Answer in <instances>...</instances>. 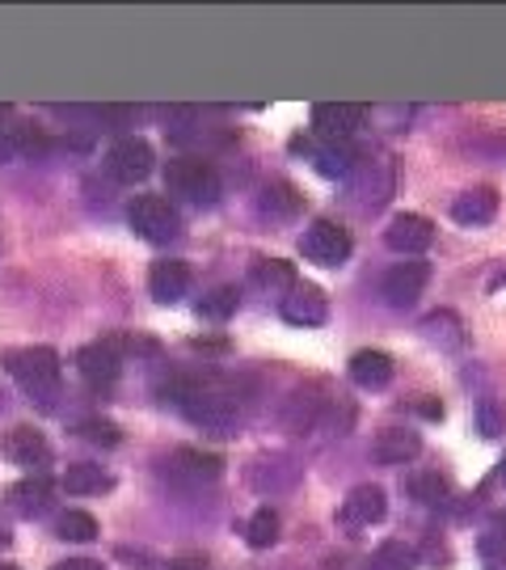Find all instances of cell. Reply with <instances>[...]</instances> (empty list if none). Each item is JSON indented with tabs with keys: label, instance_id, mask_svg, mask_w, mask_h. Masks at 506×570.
Wrapping results in <instances>:
<instances>
[{
	"label": "cell",
	"instance_id": "e575fe53",
	"mask_svg": "<svg viewBox=\"0 0 506 570\" xmlns=\"http://www.w3.org/2000/svg\"><path fill=\"white\" fill-rule=\"evenodd\" d=\"M51 570H106V567L93 562V558H68V562H56Z\"/></svg>",
	"mask_w": 506,
	"mask_h": 570
},
{
	"label": "cell",
	"instance_id": "d590c367",
	"mask_svg": "<svg viewBox=\"0 0 506 570\" xmlns=\"http://www.w3.org/2000/svg\"><path fill=\"white\" fill-rule=\"evenodd\" d=\"M152 570H202V562L199 558H173V562H161V567Z\"/></svg>",
	"mask_w": 506,
	"mask_h": 570
},
{
	"label": "cell",
	"instance_id": "b9f144b4",
	"mask_svg": "<svg viewBox=\"0 0 506 570\" xmlns=\"http://www.w3.org/2000/svg\"><path fill=\"white\" fill-rule=\"evenodd\" d=\"M0 410H4V389H0Z\"/></svg>",
	"mask_w": 506,
	"mask_h": 570
},
{
	"label": "cell",
	"instance_id": "d6986e66",
	"mask_svg": "<svg viewBox=\"0 0 506 570\" xmlns=\"http://www.w3.org/2000/svg\"><path fill=\"white\" fill-rule=\"evenodd\" d=\"M346 372L359 389H385L393 381V355H385V351H355Z\"/></svg>",
	"mask_w": 506,
	"mask_h": 570
},
{
	"label": "cell",
	"instance_id": "60d3db41",
	"mask_svg": "<svg viewBox=\"0 0 506 570\" xmlns=\"http://www.w3.org/2000/svg\"><path fill=\"white\" fill-rule=\"evenodd\" d=\"M0 570H18V567H9V562H0Z\"/></svg>",
	"mask_w": 506,
	"mask_h": 570
},
{
	"label": "cell",
	"instance_id": "f546056e",
	"mask_svg": "<svg viewBox=\"0 0 506 570\" xmlns=\"http://www.w3.org/2000/svg\"><path fill=\"white\" fill-rule=\"evenodd\" d=\"M423 334L426 338H435V343H444V346H456L465 334H460V322H456V313H430L423 322Z\"/></svg>",
	"mask_w": 506,
	"mask_h": 570
},
{
	"label": "cell",
	"instance_id": "f35d334b",
	"mask_svg": "<svg viewBox=\"0 0 506 570\" xmlns=\"http://www.w3.org/2000/svg\"><path fill=\"white\" fill-rule=\"evenodd\" d=\"M503 284H506V266L498 271V275H494V279H489V287H503Z\"/></svg>",
	"mask_w": 506,
	"mask_h": 570
},
{
	"label": "cell",
	"instance_id": "d6a6232c",
	"mask_svg": "<svg viewBox=\"0 0 506 570\" xmlns=\"http://www.w3.org/2000/svg\"><path fill=\"white\" fill-rule=\"evenodd\" d=\"M81 435L89 440V444H101V449H115L122 435L119 428L110 423V419H89V423H81Z\"/></svg>",
	"mask_w": 506,
	"mask_h": 570
},
{
	"label": "cell",
	"instance_id": "7bdbcfd3",
	"mask_svg": "<svg viewBox=\"0 0 506 570\" xmlns=\"http://www.w3.org/2000/svg\"><path fill=\"white\" fill-rule=\"evenodd\" d=\"M494 570H506V562H498V567H494Z\"/></svg>",
	"mask_w": 506,
	"mask_h": 570
},
{
	"label": "cell",
	"instance_id": "277c9868",
	"mask_svg": "<svg viewBox=\"0 0 506 570\" xmlns=\"http://www.w3.org/2000/svg\"><path fill=\"white\" fill-rule=\"evenodd\" d=\"M127 220H131V228L140 233L143 242H152V245L173 242V237L182 233L178 207L169 204V199H161V195H136L131 207H127Z\"/></svg>",
	"mask_w": 506,
	"mask_h": 570
},
{
	"label": "cell",
	"instance_id": "30bf717a",
	"mask_svg": "<svg viewBox=\"0 0 506 570\" xmlns=\"http://www.w3.org/2000/svg\"><path fill=\"white\" fill-rule=\"evenodd\" d=\"M435 242V225L418 216V212H401V216H393V225L385 228V245L388 249H397L405 258H418L423 249H430Z\"/></svg>",
	"mask_w": 506,
	"mask_h": 570
},
{
	"label": "cell",
	"instance_id": "ffe728a7",
	"mask_svg": "<svg viewBox=\"0 0 506 570\" xmlns=\"http://www.w3.org/2000/svg\"><path fill=\"white\" fill-rule=\"evenodd\" d=\"M296 478H300V465L291 456H258L249 469V482L258 490H287L296 487Z\"/></svg>",
	"mask_w": 506,
	"mask_h": 570
},
{
	"label": "cell",
	"instance_id": "1f68e13d",
	"mask_svg": "<svg viewBox=\"0 0 506 570\" xmlns=\"http://www.w3.org/2000/svg\"><path fill=\"white\" fill-rule=\"evenodd\" d=\"M477 550H482V558L486 562H506V524H489L486 532H482V541H477Z\"/></svg>",
	"mask_w": 506,
	"mask_h": 570
},
{
	"label": "cell",
	"instance_id": "74e56055",
	"mask_svg": "<svg viewBox=\"0 0 506 570\" xmlns=\"http://www.w3.org/2000/svg\"><path fill=\"white\" fill-rule=\"evenodd\" d=\"M9 537H13V532H9V520L0 515V546H9Z\"/></svg>",
	"mask_w": 506,
	"mask_h": 570
},
{
	"label": "cell",
	"instance_id": "ac0fdd59",
	"mask_svg": "<svg viewBox=\"0 0 506 570\" xmlns=\"http://www.w3.org/2000/svg\"><path fill=\"white\" fill-rule=\"evenodd\" d=\"M51 503H56V490H51L47 478H21V482L9 487V508L18 511V515H26V520L47 515Z\"/></svg>",
	"mask_w": 506,
	"mask_h": 570
},
{
	"label": "cell",
	"instance_id": "83f0119b",
	"mask_svg": "<svg viewBox=\"0 0 506 570\" xmlns=\"http://www.w3.org/2000/svg\"><path fill=\"white\" fill-rule=\"evenodd\" d=\"M237 305H241V292L237 287H216V292H207L199 301V313L211 317V322H228L237 313Z\"/></svg>",
	"mask_w": 506,
	"mask_h": 570
},
{
	"label": "cell",
	"instance_id": "ba28073f",
	"mask_svg": "<svg viewBox=\"0 0 506 570\" xmlns=\"http://www.w3.org/2000/svg\"><path fill=\"white\" fill-rule=\"evenodd\" d=\"M0 449H4V456L13 461V465H21L30 478H42L47 473V465H51V444H47V435L34 428H13L4 431V440H0Z\"/></svg>",
	"mask_w": 506,
	"mask_h": 570
},
{
	"label": "cell",
	"instance_id": "5bb4252c",
	"mask_svg": "<svg viewBox=\"0 0 506 570\" xmlns=\"http://www.w3.org/2000/svg\"><path fill=\"white\" fill-rule=\"evenodd\" d=\"M148 292H152V301H161V305H178L186 292H190V266L178 263V258L152 263V271H148Z\"/></svg>",
	"mask_w": 506,
	"mask_h": 570
},
{
	"label": "cell",
	"instance_id": "cb8c5ba5",
	"mask_svg": "<svg viewBox=\"0 0 506 570\" xmlns=\"http://www.w3.org/2000/svg\"><path fill=\"white\" fill-rule=\"evenodd\" d=\"M63 490L68 494H101V490H110V473L101 465H68Z\"/></svg>",
	"mask_w": 506,
	"mask_h": 570
},
{
	"label": "cell",
	"instance_id": "484cf974",
	"mask_svg": "<svg viewBox=\"0 0 506 570\" xmlns=\"http://www.w3.org/2000/svg\"><path fill=\"white\" fill-rule=\"evenodd\" d=\"M254 279H258L262 287H270V292H284V296L300 284L296 271H291V263H284V258H262V263L254 266Z\"/></svg>",
	"mask_w": 506,
	"mask_h": 570
},
{
	"label": "cell",
	"instance_id": "836d02e7",
	"mask_svg": "<svg viewBox=\"0 0 506 570\" xmlns=\"http://www.w3.org/2000/svg\"><path fill=\"white\" fill-rule=\"evenodd\" d=\"M18 127H0V165L18 161Z\"/></svg>",
	"mask_w": 506,
	"mask_h": 570
},
{
	"label": "cell",
	"instance_id": "4fadbf2b",
	"mask_svg": "<svg viewBox=\"0 0 506 570\" xmlns=\"http://www.w3.org/2000/svg\"><path fill=\"white\" fill-rule=\"evenodd\" d=\"M279 313H284V322L308 330L321 326L325 317H329V305H325V296L312 284H296L287 296H279Z\"/></svg>",
	"mask_w": 506,
	"mask_h": 570
},
{
	"label": "cell",
	"instance_id": "3957f363",
	"mask_svg": "<svg viewBox=\"0 0 506 570\" xmlns=\"http://www.w3.org/2000/svg\"><path fill=\"white\" fill-rule=\"evenodd\" d=\"M165 186H169V195H178L195 207H216L224 190L216 165L202 161V157H178V161L165 165Z\"/></svg>",
	"mask_w": 506,
	"mask_h": 570
},
{
	"label": "cell",
	"instance_id": "9a60e30c",
	"mask_svg": "<svg viewBox=\"0 0 506 570\" xmlns=\"http://www.w3.org/2000/svg\"><path fill=\"white\" fill-rule=\"evenodd\" d=\"M498 216V190L494 186H473L465 195H456L452 204V220L465 228H482Z\"/></svg>",
	"mask_w": 506,
	"mask_h": 570
},
{
	"label": "cell",
	"instance_id": "ab89813d",
	"mask_svg": "<svg viewBox=\"0 0 506 570\" xmlns=\"http://www.w3.org/2000/svg\"><path fill=\"white\" fill-rule=\"evenodd\" d=\"M498 473H503V482H506V456H503V465H498Z\"/></svg>",
	"mask_w": 506,
	"mask_h": 570
},
{
	"label": "cell",
	"instance_id": "8d00e7d4",
	"mask_svg": "<svg viewBox=\"0 0 506 570\" xmlns=\"http://www.w3.org/2000/svg\"><path fill=\"white\" fill-rule=\"evenodd\" d=\"M418 414H423V419H444V402H418Z\"/></svg>",
	"mask_w": 506,
	"mask_h": 570
},
{
	"label": "cell",
	"instance_id": "52a82bcc",
	"mask_svg": "<svg viewBox=\"0 0 506 570\" xmlns=\"http://www.w3.org/2000/svg\"><path fill=\"white\" fill-rule=\"evenodd\" d=\"M152 161H157V157H152V144L140 140V136H122V140L106 153V174L122 186H136L152 174Z\"/></svg>",
	"mask_w": 506,
	"mask_h": 570
},
{
	"label": "cell",
	"instance_id": "e0dca14e",
	"mask_svg": "<svg viewBox=\"0 0 506 570\" xmlns=\"http://www.w3.org/2000/svg\"><path fill=\"white\" fill-rule=\"evenodd\" d=\"M388 511V499L380 487H355L343 499V520L355 524V529H367V524H380Z\"/></svg>",
	"mask_w": 506,
	"mask_h": 570
},
{
	"label": "cell",
	"instance_id": "2e32d148",
	"mask_svg": "<svg viewBox=\"0 0 506 570\" xmlns=\"http://www.w3.org/2000/svg\"><path fill=\"white\" fill-rule=\"evenodd\" d=\"M418 452H423V435L409 428H385L371 440V456H376L380 465H405V461H414Z\"/></svg>",
	"mask_w": 506,
	"mask_h": 570
},
{
	"label": "cell",
	"instance_id": "7402d4cb",
	"mask_svg": "<svg viewBox=\"0 0 506 570\" xmlns=\"http://www.w3.org/2000/svg\"><path fill=\"white\" fill-rule=\"evenodd\" d=\"M258 207H262V216H270V220H291L304 207V195L291 183H270L258 195Z\"/></svg>",
	"mask_w": 506,
	"mask_h": 570
},
{
	"label": "cell",
	"instance_id": "5b68a950",
	"mask_svg": "<svg viewBox=\"0 0 506 570\" xmlns=\"http://www.w3.org/2000/svg\"><path fill=\"white\" fill-rule=\"evenodd\" d=\"M300 254L317 266H343L350 258V233L338 220H312L300 237Z\"/></svg>",
	"mask_w": 506,
	"mask_h": 570
},
{
	"label": "cell",
	"instance_id": "d4e9b609",
	"mask_svg": "<svg viewBox=\"0 0 506 570\" xmlns=\"http://www.w3.org/2000/svg\"><path fill=\"white\" fill-rule=\"evenodd\" d=\"M245 541L254 546V550H270L275 541H279V511L275 508H258L249 515V524H245Z\"/></svg>",
	"mask_w": 506,
	"mask_h": 570
},
{
	"label": "cell",
	"instance_id": "44dd1931",
	"mask_svg": "<svg viewBox=\"0 0 506 570\" xmlns=\"http://www.w3.org/2000/svg\"><path fill=\"white\" fill-rule=\"evenodd\" d=\"M405 490H409V499L423 503V508H447V503H452V487H447V478L439 469H418V473H409V478H405Z\"/></svg>",
	"mask_w": 506,
	"mask_h": 570
},
{
	"label": "cell",
	"instance_id": "9c48e42d",
	"mask_svg": "<svg viewBox=\"0 0 506 570\" xmlns=\"http://www.w3.org/2000/svg\"><path fill=\"white\" fill-rule=\"evenodd\" d=\"M77 372H81L85 381L93 389L101 385H115L122 372V351L115 338H106V343H89L77 351Z\"/></svg>",
	"mask_w": 506,
	"mask_h": 570
},
{
	"label": "cell",
	"instance_id": "8992f818",
	"mask_svg": "<svg viewBox=\"0 0 506 570\" xmlns=\"http://www.w3.org/2000/svg\"><path fill=\"white\" fill-rule=\"evenodd\" d=\"M426 279H430V266H426L423 258L397 263V266H388V271H385V279H380V296H385L388 308L405 313V308L418 305V296H423Z\"/></svg>",
	"mask_w": 506,
	"mask_h": 570
},
{
	"label": "cell",
	"instance_id": "f1b7e54d",
	"mask_svg": "<svg viewBox=\"0 0 506 570\" xmlns=\"http://www.w3.org/2000/svg\"><path fill=\"white\" fill-rule=\"evenodd\" d=\"M418 567V553L409 550L405 541H385L380 550L371 553V570H414Z\"/></svg>",
	"mask_w": 506,
	"mask_h": 570
},
{
	"label": "cell",
	"instance_id": "6da1fadb",
	"mask_svg": "<svg viewBox=\"0 0 506 570\" xmlns=\"http://www.w3.org/2000/svg\"><path fill=\"white\" fill-rule=\"evenodd\" d=\"M165 406L186 414L195 428L211 431V435H232L241 428V397L237 389L216 385V381H190V376H169L157 385Z\"/></svg>",
	"mask_w": 506,
	"mask_h": 570
},
{
	"label": "cell",
	"instance_id": "7a4b0ae2",
	"mask_svg": "<svg viewBox=\"0 0 506 570\" xmlns=\"http://www.w3.org/2000/svg\"><path fill=\"white\" fill-rule=\"evenodd\" d=\"M4 372L21 385V393L30 397H51L60 389V355L51 346H21L4 355Z\"/></svg>",
	"mask_w": 506,
	"mask_h": 570
},
{
	"label": "cell",
	"instance_id": "4316f807",
	"mask_svg": "<svg viewBox=\"0 0 506 570\" xmlns=\"http://www.w3.org/2000/svg\"><path fill=\"white\" fill-rule=\"evenodd\" d=\"M56 537H63V541H93L98 537V520L89 515V511H63L60 520H56Z\"/></svg>",
	"mask_w": 506,
	"mask_h": 570
},
{
	"label": "cell",
	"instance_id": "7c38bea8",
	"mask_svg": "<svg viewBox=\"0 0 506 570\" xmlns=\"http://www.w3.org/2000/svg\"><path fill=\"white\" fill-rule=\"evenodd\" d=\"M359 119H364V110H359V106H350V102L312 106V131H317L325 144H350Z\"/></svg>",
	"mask_w": 506,
	"mask_h": 570
},
{
	"label": "cell",
	"instance_id": "8fae6325",
	"mask_svg": "<svg viewBox=\"0 0 506 570\" xmlns=\"http://www.w3.org/2000/svg\"><path fill=\"white\" fill-rule=\"evenodd\" d=\"M169 478L173 482H182V487H207V482H216L224 473V461L216 452H202V449H178L169 461Z\"/></svg>",
	"mask_w": 506,
	"mask_h": 570
},
{
	"label": "cell",
	"instance_id": "4dcf8cb0",
	"mask_svg": "<svg viewBox=\"0 0 506 570\" xmlns=\"http://www.w3.org/2000/svg\"><path fill=\"white\" fill-rule=\"evenodd\" d=\"M477 431H482L486 440H498L506 431V406L498 397H482V402H477Z\"/></svg>",
	"mask_w": 506,
	"mask_h": 570
},
{
	"label": "cell",
	"instance_id": "603a6c76",
	"mask_svg": "<svg viewBox=\"0 0 506 570\" xmlns=\"http://www.w3.org/2000/svg\"><path fill=\"white\" fill-rule=\"evenodd\" d=\"M312 161H317V174H325V178H350L359 169V153L350 144H325L321 153H312Z\"/></svg>",
	"mask_w": 506,
	"mask_h": 570
}]
</instances>
